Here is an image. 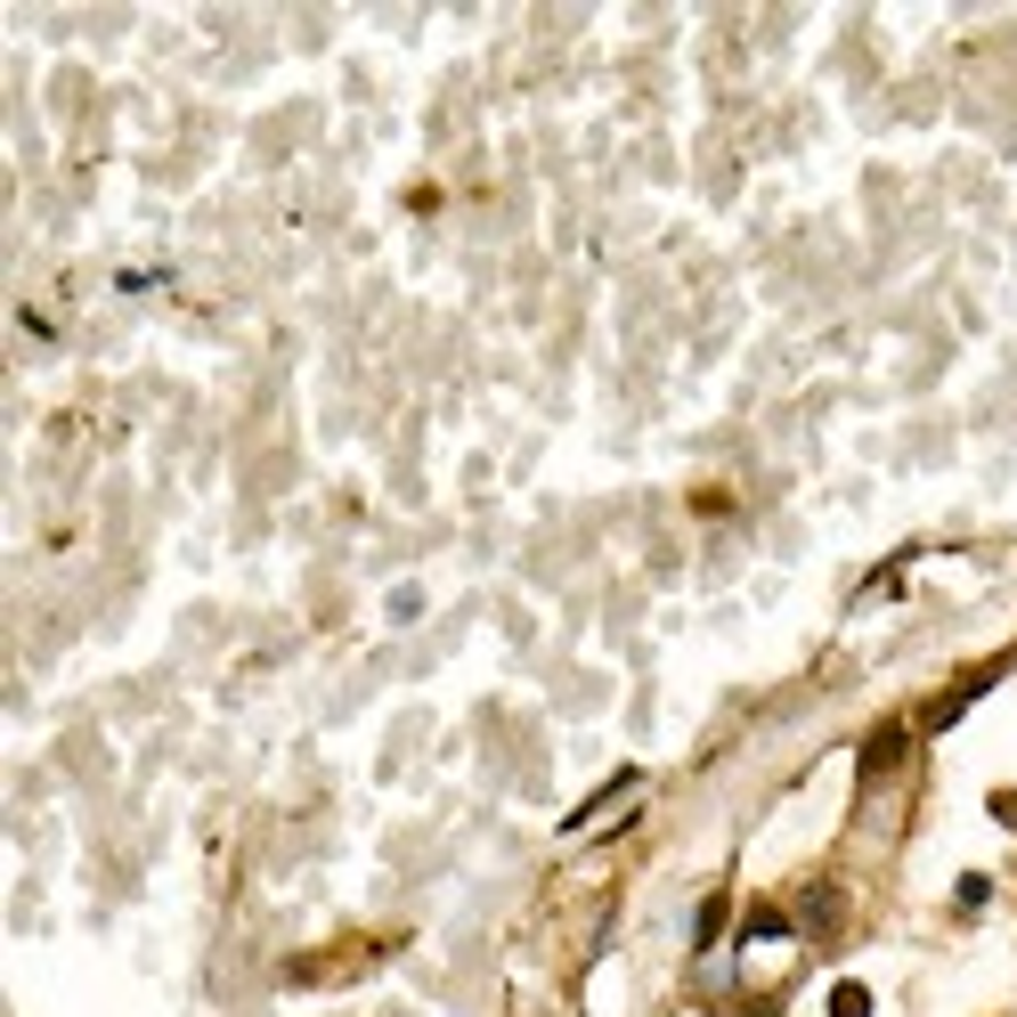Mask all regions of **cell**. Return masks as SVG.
<instances>
[{
	"mask_svg": "<svg viewBox=\"0 0 1017 1017\" xmlns=\"http://www.w3.org/2000/svg\"><path fill=\"white\" fill-rule=\"evenodd\" d=\"M830 1009H839V1017H863L871 1002H863V985H839V1002H830Z\"/></svg>",
	"mask_w": 1017,
	"mask_h": 1017,
	"instance_id": "obj_1",
	"label": "cell"
}]
</instances>
